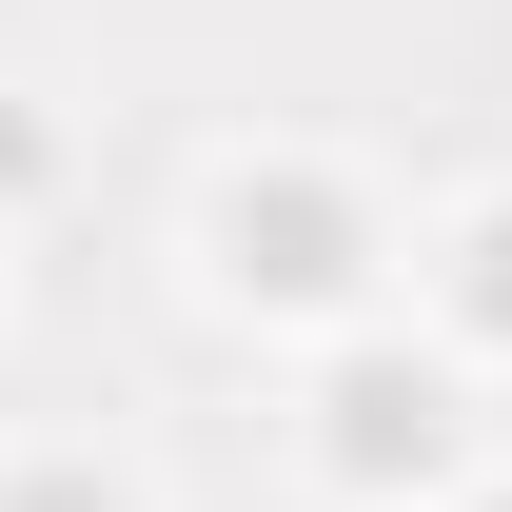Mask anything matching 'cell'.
Instances as JSON below:
<instances>
[{
    "label": "cell",
    "mask_w": 512,
    "mask_h": 512,
    "mask_svg": "<svg viewBox=\"0 0 512 512\" xmlns=\"http://www.w3.org/2000/svg\"><path fill=\"white\" fill-rule=\"evenodd\" d=\"M217 256H237V296H355V197L335 178H237L217 197Z\"/></svg>",
    "instance_id": "6da1fadb"
},
{
    "label": "cell",
    "mask_w": 512,
    "mask_h": 512,
    "mask_svg": "<svg viewBox=\"0 0 512 512\" xmlns=\"http://www.w3.org/2000/svg\"><path fill=\"white\" fill-rule=\"evenodd\" d=\"M316 434H335V473H355V493H394V473H434V453H453V394L414 375V355H335Z\"/></svg>",
    "instance_id": "7a4b0ae2"
},
{
    "label": "cell",
    "mask_w": 512,
    "mask_h": 512,
    "mask_svg": "<svg viewBox=\"0 0 512 512\" xmlns=\"http://www.w3.org/2000/svg\"><path fill=\"white\" fill-rule=\"evenodd\" d=\"M453 316H473V335H512V197L453 237Z\"/></svg>",
    "instance_id": "3957f363"
},
{
    "label": "cell",
    "mask_w": 512,
    "mask_h": 512,
    "mask_svg": "<svg viewBox=\"0 0 512 512\" xmlns=\"http://www.w3.org/2000/svg\"><path fill=\"white\" fill-rule=\"evenodd\" d=\"M0 512H119V493H99L79 453H40V473H0Z\"/></svg>",
    "instance_id": "277c9868"
},
{
    "label": "cell",
    "mask_w": 512,
    "mask_h": 512,
    "mask_svg": "<svg viewBox=\"0 0 512 512\" xmlns=\"http://www.w3.org/2000/svg\"><path fill=\"white\" fill-rule=\"evenodd\" d=\"M493 512H512V493H493Z\"/></svg>",
    "instance_id": "5b68a950"
}]
</instances>
